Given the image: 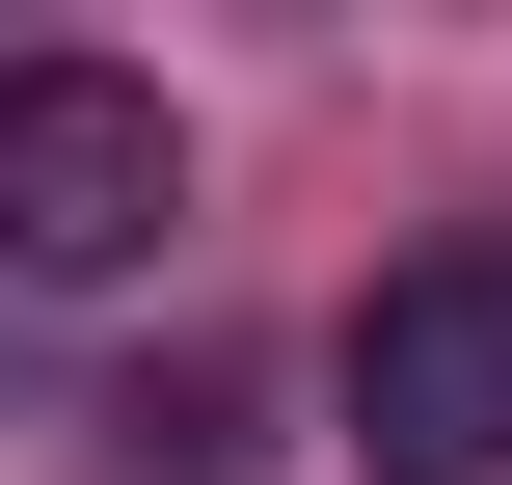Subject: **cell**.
I'll return each mask as SVG.
<instances>
[{"label":"cell","mask_w":512,"mask_h":485,"mask_svg":"<svg viewBox=\"0 0 512 485\" xmlns=\"http://www.w3.org/2000/svg\"><path fill=\"white\" fill-rule=\"evenodd\" d=\"M324 405H351V485H512V243L378 270L351 351H324Z\"/></svg>","instance_id":"6da1fadb"},{"label":"cell","mask_w":512,"mask_h":485,"mask_svg":"<svg viewBox=\"0 0 512 485\" xmlns=\"http://www.w3.org/2000/svg\"><path fill=\"white\" fill-rule=\"evenodd\" d=\"M189 216V135H162V81L135 54H0V270H135Z\"/></svg>","instance_id":"7a4b0ae2"}]
</instances>
